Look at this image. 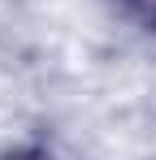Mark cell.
Listing matches in <instances>:
<instances>
[{"label": "cell", "mask_w": 156, "mask_h": 160, "mask_svg": "<svg viewBox=\"0 0 156 160\" xmlns=\"http://www.w3.org/2000/svg\"><path fill=\"white\" fill-rule=\"evenodd\" d=\"M130 9H134L143 22H152V26H156V0H130Z\"/></svg>", "instance_id": "obj_1"}, {"label": "cell", "mask_w": 156, "mask_h": 160, "mask_svg": "<svg viewBox=\"0 0 156 160\" xmlns=\"http://www.w3.org/2000/svg\"><path fill=\"white\" fill-rule=\"evenodd\" d=\"M13 160H52L48 152H22V156H13Z\"/></svg>", "instance_id": "obj_2"}]
</instances>
